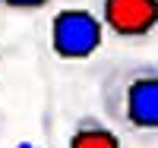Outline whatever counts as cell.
<instances>
[{
    "label": "cell",
    "mask_w": 158,
    "mask_h": 148,
    "mask_svg": "<svg viewBox=\"0 0 158 148\" xmlns=\"http://www.w3.org/2000/svg\"><path fill=\"white\" fill-rule=\"evenodd\" d=\"M98 101L108 123L139 142H158V63H114L98 79Z\"/></svg>",
    "instance_id": "6da1fadb"
},
{
    "label": "cell",
    "mask_w": 158,
    "mask_h": 148,
    "mask_svg": "<svg viewBox=\"0 0 158 148\" xmlns=\"http://www.w3.org/2000/svg\"><path fill=\"white\" fill-rule=\"evenodd\" d=\"M104 25L98 13L85 6H67L51 19V47L60 60H85L101 47Z\"/></svg>",
    "instance_id": "7a4b0ae2"
},
{
    "label": "cell",
    "mask_w": 158,
    "mask_h": 148,
    "mask_svg": "<svg viewBox=\"0 0 158 148\" xmlns=\"http://www.w3.org/2000/svg\"><path fill=\"white\" fill-rule=\"evenodd\" d=\"M98 19L117 41H146L158 32V0H101Z\"/></svg>",
    "instance_id": "3957f363"
},
{
    "label": "cell",
    "mask_w": 158,
    "mask_h": 148,
    "mask_svg": "<svg viewBox=\"0 0 158 148\" xmlns=\"http://www.w3.org/2000/svg\"><path fill=\"white\" fill-rule=\"evenodd\" d=\"M67 148H123V142L111 123L95 114H82L67 136Z\"/></svg>",
    "instance_id": "277c9868"
},
{
    "label": "cell",
    "mask_w": 158,
    "mask_h": 148,
    "mask_svg": "<svg viewBox=\"0 0 158 148\" xmlns=\"http://www.w3.org/2000/svg\"><path fill=\"white\" fill-rule=\"evenodd\" d=\"M54 3L57 0H0V10H6V13H41Z\"/></svg>",
    "instance_id": "5b68a950"
}]
</instances>
